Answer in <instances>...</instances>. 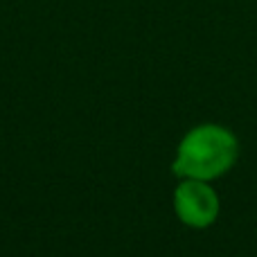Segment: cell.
<instances>
[{
  "instance_id": "1",
  "label": "cell",
  "mask_w": 257,
  "mask_h": 257,
  "mask_svg": "<svg viewBox=\"0 0 257 257\" xmlns=\"http://www.w3.org/2000/svg\"><path fill=\"white\" fill-rule=\"evenodd\" d=\"M239 158V142L230 128L221 124H199L178 142L172 172L178 178L217 181L235 167Z\"/></svg>"
},
{
  "instance_id": "2",
  "label": "cell",
  "mask_w": 257,
  "mask_h": 257,
  "mask_svg": "<svg viewBox=\"0 0 257 257\" xmlns=\"http://www.w3.org/2000/svg\"><path fill=\"white\" fill-rule=\"evenodd\" d=\"M219 194L208 181L183 178L174 190V210L185 226L203 230L210 228L219 217Z\"/></svg>"
}]
</instances>
